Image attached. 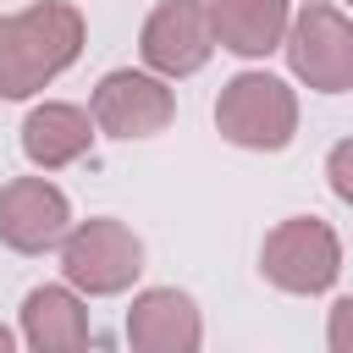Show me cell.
I'll list each match as a JSON object with an SVG mask.
<instances>
[{"label":"cell","instance_id":"obj_14","mask_svg":"<svg viewBox=\"0 0 353 353\" xmlns=\"http://www.w3.org/2000/svg\"><path fill=\"white\" fill-rule=\"evenodd\" d=\"M325 342H331V353H353V292L331 303V314H325Z\"/></svg>","mask_w":353,"mask_h":353},{"label":"cell","instance_id":"obj_8","mask_svg":"<svg viewBox=\"0 0 353 353\" xmlns=\"http://www.w3.org/2000/svg\"><path fill=\"white\" fill-rule=\"evenodd\" d=\"M72 232V204L50 176H11L0 188V243L17 254H44L61 248Z\"/></svg>","mask_w":353,"mask_h":353},{"label":"cell","instance_id":"obj_10","mask_svg":"<svg viewBox=\"0 0 353 353\" xmlns=\"http://www.w3.org/2000/svg\"><path fill=\"white\" fill-rule=\"evenodd\" d=\"M94 143V110L83 105H66V99H44L28 110L22 121V154L39 165V171H61L72 160H83Z\"/></svg>","mask_w":353,"mask_h":353},{"label":"cell","instance_id":"obj_7","mask_svg":"<svg viewBox=\"0 0 353 353\" xmlns=\"http://www.w3.org/2000/svg\"><path fill=\"white\" fill-rule=\"evenodd\" d=\"M138 50L149 61V72L160 77H193L210 55H215V28H210V6L204 0H160L138 33Z\"/></svg>","mask_w":353,"mask_h":353},{"label":"cell","instance_id":"obj_2","mask_svg":"<svg viewBox=\"0 0 353 353\" xmlns=\"http://www.w3.org/2000/svg\"><path fill=\"white\" fill-rule=\"evenodd\" d=\"M215 127L237 149L276 154L298 132V94L270 72H237L215 99Z\"/></svg>","mask_w":353,"mask_h":353},{"label":"cell","instance_id":"obj_3","mask_svg":"<svg viewBox=\"0 0 353 353\" xmlns=\"http://www.w3.org/2000/svg\"><path fill=\"white\" fill-rule=\"evenodd\" d=\"M143 270V243L132 226H121L116 215H94V221H77L66 237H61V276L88 292V298H110V292H127Z\"/></svg>","mask_w":353,"mask_h":353},{"label":"cell","instance_id":"obj_13","mask_svg":"<svg viewBox=\"0 0 353 353\" xmlns=\"http://www.w3.org/2000/svg\"><path fill=\"white\" fill-rule=\"evenodd\" d=\"M325 182L342 204H353V138H342L331 154H325Z\"/></svg>","mask_w":353,"mask_h":353},{"label":"cell","instance_id":"obj_5","mask_svg":"<svg viewBox=\"0 0 353 353\" xmlns=\"http://www.w3.org/2000/svg\"><path fill=\"white\" fill-rule=\"evenodd\" d=\"M287 66L298 83L320 88V94H347L353 88V22L325 6L309 0L292 22H287Z\"/></svg>","mask_w":353,"mask_h":353},{"label":"cell","instance_id":"obj_12","mask_svg":"<svg viewBox=\"0 0 353 353\" xmlns=\"http://www.w3.org/2000/svg\"><path fill=\"white\" fill-rule=\"evenodd\" d=\"M287 22H292V6L287 0H210V28H215V44L232 50V55H270L287 44Z\"/></svg>","mask_w":353,"mask_h":353},{"label":"cell","instance_id":"obj_11","mask_svg":"<svg viewBox=\"0 0 353 353\" xmlns=\"http://www.w3.org/2000/svg\"><path fill=\"white\" fill-rule=\"evenodd\" d=\"M88 309H83V298H77V287L66 281V287H33L28 298H22V342L33 347V353H77V347H88Z\"/></svg>","mask_w":353,"mask_h":353},{"label":"cell","instance_id":"obj_16","mask_svg":"<svg viewBox=\"0 0 353 353\" xmlns=\"http://www.w3.org/2000/svg\"><path fill=\"white\" fill-rule=\"evenodd\" d=\"M347 6H353V0H347Z\"/></svg>","mask_w":353,"mask_h":353},{"label":"cell","instance_id":"obj_9","mask_svg":"<svg viewBox=\"0 0 353 353\" xmlns=\"http://www.w3.org/2000/svg\"><path fill=\"white\" fill-rule=\"evenodd\" d=\"M127 342L138 353H199V342H204L199 303L176 287L138 292L132 309H127Z\"/></svg>","mask_w":353,"mask_h":353},{"label":"cell","instance_id":"obj_1","mask_svg":"<svg viewBox=\"0 0 353 353\" xmlns=\"http://www.w3.org/2000/svg\"><path fill=\"white\" fill-rule=\"evenodd\" d=\"M83 55V11L72 0H33L0 17V99L50 88Z\"/></svg>","mask_w":353,"mask_h":353},{"label":"cell","instance_id":"obj_4","mask_svg":"<svg viewBox=\"0 0 353 353\" xmlns=\"http://www.w3.org/2000/svg\"><path fill=\"white\" fill-rule=\"evenodd\" d=\"M259 276L281 292L314 298L342 276V243L320 215H287L259 248Z\"/></svg>","mask_w":353,"mask_h":353},{"label":"cell","instance_id":"obj_6","mask_svg":"<svg viewBox=\"0 0 353 353\" xmlns=\"http://www.w3.org/2000/svg\"><path fill=\"white\" fill-rule=\"evenodd\" d=\"M88 110H94V127L110 132V138H154V132L171 127L176 99H171V88H165L154 72L121 66V72H105V77H99Z\"/></svg>","mask_w":353,"mask_h":353},{"label":"cell","instance_id":"obj_15","mask_svg":"<svg viewBox=\"0 0 353 353\" xmlns=\"http://www.w3.org/2000/svg\"><path fill=\"white\" fill-rule=\"evenodd\" d=\"M11 347H17V331H11V325H0V353H11Z\"/></svg>","mask_w":353,"mask_h":353}]
</instances>
